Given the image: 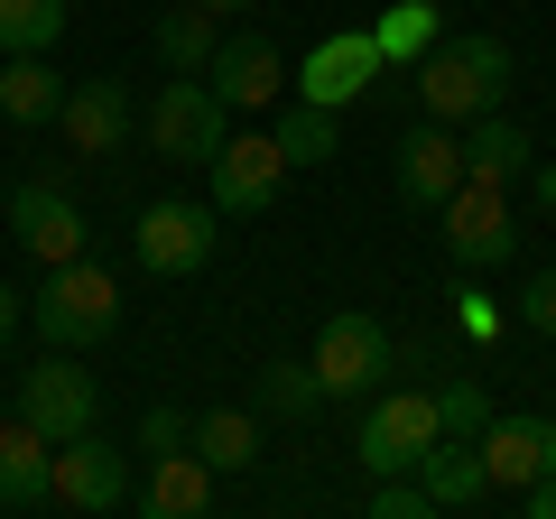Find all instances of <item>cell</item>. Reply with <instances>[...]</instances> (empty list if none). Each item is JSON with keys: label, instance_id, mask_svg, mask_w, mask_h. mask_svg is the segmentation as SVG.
I'll return each mask as SVG.
<instances>
[{"label": "cell", "instance_id": "obj_22", "mask_svg": "<svg viewBox=\"0 0 556 519\" xmlns=\"http://www.w3.org/2000/svg\"><path fill=\"white\" fill-rule=\"evenodd\" d=\"M251 408H260V418H278V427H306V418L325 408V380H316V362H288V353H278L269 371L251 380Z\"/></svg>", "mask_w": 556, "mask_h": 519}, {"label": "cell", "instance_id": "obj_23", "mask_svg": "<svg viewBox=\"0 0 556 519\" xmlns=\"http://www.w3.org/2000/svg\"><path fill=\"white\" fill-rule=\"evenodd\" d=\"M437 38H445V10H437V0H390V10L371 20V47H380V65H417V56H427Z\"/></svg>", "mask_w": 556, "mask_h": 519}, {"label": "cell", "instance_id": "obj_33", "mask_svg": "<svg viewBox=\"0 0 556 519\" xmlns=\"http://www.w3.org/2000/svg\"><path fill=\"white\" fill-rule=\"evenodd\" d=\"M20 325H28V298L0 279V353H10V334H20Z\"/></svg>", "mask_w": 556, "mask_h": 519}, {"label": "cell", "instance_id": "obj_27", "mask_svg": "<svg viewBox=\"0 0 556 519\" xmlns=\"http://www.w3.org/2000/svg\"><path fill=\"white\" fill-rule=\"evenodd\" d=\"M269 140H278L288 167H325V159H334V112H325V102H288Z\"/></svg>", "mask_w": 556, "mask_h": 519}, {"label": "cell", "instance_id": "obj_1", "mask_svg": "<svg viewBox=\"0 0 556 519\" xmlns=\"http://www.w3.org/2000/svg\"><path fill=\"white\" fill-rule=\"evenodd\" d=\"M510 47L501 38H437L427 56L408 65V84H417V112L427 121H482V112H501V93H510Z\"/></svg>", "mask_w": 556, "mask_h": 519}, {"label": "cell", "instance_id": "obj_30", "mask_svg": "<svg viewBox=\"0 0 556 519\" xmlns=\"http://www.w3.org/2000/svg\"><path fill=\"white\" fill-rule=\"evenodd\" d=\"M519 325H529V334H547L556 343V269H538V279H519Z\"/></svg>", "mask_w": 556, "mask_h": 519}, {"label": "cell", "instance_id": "obj_18", "mask_svg": "<svg viewBox=\"0 0 556 519\" xmlns=\"http://www.w3.org/2000/svg\"><path fill=\"white\" fill-rule=\"evenodd\" d=\"M47 473H56V436H38L10 408L0 418V510H47Z\"/></svg>", "mask_w": 556, "mask_h": 519}, {"label": "cell", "instance_id": "obj_24", "mask_svg": "<svg viewBox=\"0 0 556 519\" xmlns=\"http://www.w3.org/2000/svg\"><path fill=\"white\" fill-rule=\"evenodd\" d=\"M56 102H65V84H56V65H47V56H0V112L20 121V130L56 121Z\"/></svg>", "mask_w": 556, "mask_h": 519}, {"label": "cell", "instance_id": "obj_9", "mask_svg": "<svg viewBox=\"0 0 556 519\" xmlns=\"http://www.w3.org/2000/svg\"><path fill=\"white\" fill-rule=\"evenodd\" d=\"M278 186H288V159H278L269 130H232V140L204 159V204H214L223 223H251L278 204Z\"/></svg>", "mask_w": 556, "mask_h": 519}, {"label": "cell", "instance_id": "obj_35", "mask_svg": "<svg viewBox=\"0 0 556 519\" xmlns=\"http://www.w3.org/2000/svg\"><path fill=\"white\" fill-rule=\"evenodd\" d=\"M204 10H214V20H241V10H260V0H204Z\"/></svg>", "mask_w": 556, "mask_h": 519}, {"label": "cell", "instance_id": "obj_16", "mask_svg": "<svg viewBox=\"0 0 556 519\" xmlns=\"http://www.w3.org/2000/svg\"><path fill=\"white\" fill-rule=\"evenodd\" d=\"M56 140L75 149V159H121V140H130V84H121V75L65 84V102H56Z\"/></svg>", "mask_w": 556, "mask_h": 519}, {"label": "cell", "instance_id": "obj_10", "mask_svg": "<svg viewBox=\"0 0 556 519\" xmlns=\"http://www.w3.org/2000/svg\"><path fill=\"white\" fill-rule=\"evenodd\" d=\"M20 418L38 427V436H84V427L102 418V390H93V371H84L75 353H56V343H47V362H28L20 371Z\"/></svg>", "mask_w": 556, "mask_h": 519}, {"label": "cell", "instance_id": "obj_20", "mask_svg": "<svg viewBox=\"0 0 556 519\" xmlns=\"http://www.w3.org/2000/svg\"><path fill=\"white\" fill-rule=\"evenodd\" d=\"M186 445H195L214 473H260V455H269V427H260V408H204V418L186 427Z\"/></svg>", "mask_w": 556, "mask_h": 519}, {"label": "cell", "instance_id": "obj_4", "mask_svg": "<svg viewBox=\"0 0 556 519\" xmlns=\"http://www.w3.org/2000/svg\"><path fill=\"white\" fill-rule=\"evenodd\" d=\"M437 436H445L437 390H371V408H362V436H353V464H362L371 482H380V473H417Z\"/></svg>", "mask_w": 556, "mask_h": 519}, {"label": "cell", "instance_id": "obj_19", "mask_svg": "<svg viewBox=\"0 0 556 519\" xmlns=\"http://www.w3.org/2000/svg\"><path fill=\"white\" fill-rule=\"evenodd\" d=\"M417 473H427V501H437V510H492V501H501L492 473H482V445L473 436H437Z\"/></svg>", "mask_w": 556, "mask_h": 519}, {"label": "cell", "instance_id": "obj_12", "mask_svg": "<svg viewBox=\"0 0 556 519\" xmlns=\"http://www.w3.org/2000/svg\"><path fill=\"white\" fill-rule=\"evenodd\" d=\"M10 232H20V251L38 260V269H56V260H84L93 223H84V204L65 195L56 177H28L20 195H10Z\"/></svg>", "mask_w": 556, "mask_h": 519}, {"label": "cell", "instance_id": "obj_31", "mask_svg": "<svg viewBox=\"0 0 556 519\" xmlns=\"http://www.w3.org/2000/svg\"><path fill=\"white\" fill-rule=\"evenodd\" d=\"M186 408H149V418H139V455H167V445H186Z\"/></svg>", "mask_w": 556, "mask_h": 519}, {"label": "cell", "instance_id": "obj_14", "mask_svg": "<svg viewBox=\"0 0 556 519\" xmlns=\"http://www.w3.org/2000/svg\"><path fill=\"white\" fill-rule=\"evenodd\" d=\"M455 186H464V130L417 112V130L399 140V204H408V214H437Z\"/></svg>", "mask_w": 556, "mask_h": 519}, {"label": "cell", "instance_id": "obj_26", "mask_svg": "<svg viewBox=\"0 0 556 519\" xmlns=\"http://www.w3.org/2000/svg\"><path fill=\"white\" fill-rule=\"evenodd\" d=\"M65 38V0H0V56H47Z\"/></svg>", "mask_w": 556, "mask_h": 519}, {"label": "cell", "instance_id": "obj_17", "mask_svg": "<svg viewBox=\"0 0 556 519\" xmlns=\"http://www.w3.org/2000/svg\"><path fill=\"white\" fill-rule=\"evenodd\" d=\"M214 464L195 455V445H167V455H149V473H139V492H130V510H149V519H195L204 501H214Z\"/></svg>", "mask_w": 556, "mask_h": 519}, {"label": "cell", "instance_id": "obj_7", "mask_svg": "<svg viewBox=\"0 0 556 519\" xmlns=\"http://www.w3.org/2000/svg\"><path fill=\"white\" fill-rule=\"evenodd\" d=\"M130 445H112V436H65L56 445V473H47V510H75V519H112V510H130Z\"/></svg>", "mask_w": 556, "mask_h": 519}, {"label": "cell", "instance_id": "obj_32", "mask_svg": "<svg viewBox=\"0 0 556 519\" xmlns=\"http://www.w3.org/2000/svg\"><path fill=\"white\" fill-rule=\"evenodd\" d=\"M455 325H464L473 343H492V334H501V306L482 298V288H464V298H455Z\"/></svg>", "mask_w": 556, "mask_h": 519}, {"label": "cell", "instance_id": "obj_6", "mask_svg": "<svg viewBox=\"0 0 556 519\" xmlns=\"http://www.w3.org/2000/svg\"><path fill=\"white\" fill-rule=\"evenodd\" d=\"M316 380H325V400H371L380 380L399 371V343H390V325L380 316H362V306H343V316H325L316 325Z\"/></svg>", "mask_w": 556, "mask_h": 519}, {"label": "cell", "instance_id": "obj_8", "mask_svg": "<svg viewBox=\"0 0 556 519\" xmlns=\"http://www.w3.org/2000/svg\"><path fill=\"white\" fill-rule=\"evenodd\" d=\"M214 241H223V214L214 204H186V195L139 204V223H130V260L149 279H195L204 260H214Z\"/></svg>", "mask_w": 556, "mask_h": 519}, {"label": "cell", "instance_id": "obj_28", "mask_svg": "<svg viewBox=\"0 0 556 519\" xmlns=\"http://www.w3.org/2000/svg\"><path fill=\"white\" fill-rule=\"evenodd\" d=\"M437 418H445V436H482V427H492V390H482V380H445Z\"/></svg>", "mask_w": 556, "mask_h": 519}, {"label": "cell", "instance_id": "obj_15", "mask_svg": "<svg viewBox=\"0 0 556 519\" xmlns=\"http://www.w3.org/2000/svg\"><path fill=\"white\" fill-rule=\"evenodd\" d=\"M482 473H492L501 501H519L538 473H556V418H538V408H519V418H492L482 427Z\"/></svg>", "mask_w": 556, "mask_h": 519}, {"label": "cell", "instance_id": "obj_11", "mask_svg": "<svg viewBox=\"0 0 556 519\" xmlns=\"http://www.w3.org/2000/svg\"><path fill=\"white\" fill-rule=\"evenodd\" d=\"M380 84V47L371 28H334V38H316L298 56V75H288V93L298 102H325V112H343V102H362Z\"/></svg>", "mask_w": 556, "mask_h": 519}, {"label": "cell", "instance_id": "obj_13", "mask_svg": "<svg viewBox=\"0 0 556 519\" xmlns=\"http://www.w3.org/2000/svg\"><path fill=\"white\" fill-rule=\"evenodd\" d=\"M288 75H298V65L278 56V38H269V28H241V38H223V47H214V65H204V84H214V93L232 102V112H278Z\"/></svg>", "mask_w": 556, "mask_h": 519}, {"label": "cell", "instance_id": "obj_29", "mask_svg": "<svg viewBox=\"0 0 556 519\" xmlns=\"http://www.w3.org/2000/svg\"><path fill=\"white\" fill-rule=\"evenodd\" d=\"M362 510H371V519H427L437 501H427V473H380Z\"/></svg>", "mask_w": 556, "mask_h": 519}, {"label": "cell", "instance_id": "obj_34", "mask_svg": "<svg viewBox=\"0 0 556 519\" xmlns=\"http://www.w3.org/2000/svg\"><path fill=\"white\" fill-rule=\"evenodd\" d=\"M519 510H529V519H556V473H538L529 492H519Z\"/></svg>", "mask_w": 556, "mask_h": 519}, {"label": "cell", "instance_id": "obj_2", "mask_svg": "<svg viewBox=\"0 0 556 519\" xmlns=\"http://www.w3.org/2000/svg\"><path fill=\"white\" fill-rule=\"evenodd\" d=\"M28 325H38L56 353H93V343L121 325V279L102 269L93 251H84V260H56V269L38 279V298H28Z\"/></svg>", "mask_w": 556, "mask_h": 519}, {"label": "cell", "instance_id": "obj_25", "mask_svg": "<svg viewBox=\"0 0 556 519\" xmlns=\"http://www.w3.org/2000/svg\"><path fill=\"white\" fill-rule=\"evenodd\" d=\"M214 47H223V20L204 10V0H186V10H167V20H159V65H167V75H204Z\"/></svg>", "mask_w": 556, "mask_h": 519}, {"label": "cell", "instance_id": "obj_3", "mask_svg": "<svg viewBox=\"0 0 556 519\" xmlns=\"http://www.w3.org/2000/svg\"><path fill=\"white\" fill-rule=\"evenodd\" d=\"M139 130H149V149H159L167 167H204L223 140H232V102H223L204 75H167L159 102L139 112Z\"/></svg>", "mask_w": 556, "mask_h": 519}, {"label": "cell", "instance_id": "obj_21", "mask_svg": "<svg viewBox=\"0 0 556 519\" xmlns=\"http://www.w3.org/2000/svg\"><path fill=\"white\" fill-rule=\"evenodd\" d=\"M464 177H482V186H519V177H529V130H519L510 112L464 121Z\"/></svg>", "mask_w": 556, "mask_h": 519}, {"label": "cell", "instance_id": "obj_5", "mask_svg": "<svg viewBox=\"0 0 556 519\" xmlns=\"http://www.w3.org/2000/svg\"><path fill=\"white\" fill-rule=\"evenodd\" d=\"M437 241L455 269H510L519 260V214H510V186H482L464 177L455 195L437 204Z\"/></svg>", "mask_w": 556, "mask_h": 519}]
</instances>
